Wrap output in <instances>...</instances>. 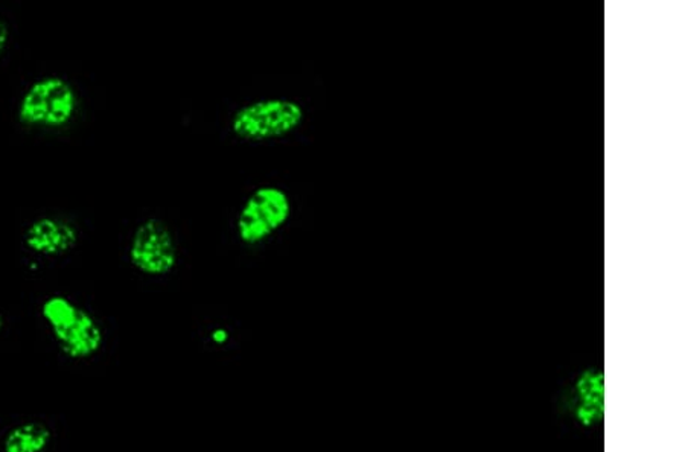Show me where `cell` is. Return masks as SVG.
<instances>
[{
	"instance_id": "1",
	"label": "cell",
	"mask_w": 685,
	"mask_h": 452,
	"mask_svg": "<svg viewBox=\"0 0 685 452\" xmlns=\"http://www.w3.org/2000/svg\"><path fill=\"white\" fill-rule=\"evenodd\" d=\"M42 317L58 348L70 360H90L101 352L105 334L100 321L69 297L63 294L47 297L42 305Z\"/></svg>"
},
{
	"instance_id": "7",
	"label": "cell",
	"mask_w": 685,
	"mask_h": 452,
	"mask_svg": "<svg viewBox=\"0 0 685 452\" xmlns=\"http://www.w3.org/2000/svg\"><path fill=\"white\" fill-rule=\"evenodd\" d=\"M80 234L69 219L60 216H41L26 227L23 242L38 257H65L77 247Z\"/></svg>"
},
{
	"instance_id": "3",
	"label": "cell",
	"mask_w": 685,
	"mask_h": 452,
	"mask_svg": "<svg viewBox=\"0 0 685 452\" xmlns=\"http://www.w3.org/2000/svg\"><path fill=\"white\" fill-rule=\"evenodd\" d=\"M303 121L305 109L301 102L290 98H263L236 110L231 129L247 143H267L293 135Z\"/></svg>"
},
{
	"instance_id": "10",
	"label": "cell",
	"mask_w": 685,
	"mask_h": 452,
	"mask_svg": "<svg viewBox=\"0 0 685 452\" xmlns=\"http://www.w3.org/2000/svg\"><path fill=\"white\" fill-rule=\"evenodd\" d=\"M228 338H231V334H228L227 329L224 328H216L211 334V341L216 346L227 344Z\"/></svg>"
},
{
	"instance_id": "4",
	"label": "cell",
	"mask_w": 685,
	"mask_h": 452,
	"mask_svg": "<svg viewBox=\"0 0 685 452\" xmlns=\"http://www.w3.org/2000/svg\"><path fill=\"white\" fill-rule=\"evenodd\" d=\"M293 202L289 192L274 184L256 188L236 218V235L246 246H258L273 237L290 222Z\"/></svg>"
},
{
	"instance_id": "6",
	"label": "cell",
	"mask_w": 685,
	"mask_h": 452,
	"mask_svg": "<svg viewBox=\"0 0 685 452\" xmlns=\"http://www.w3.org/2000/svg\"><path fill=\"white\" fill-rule=\"evenodd\" d=\"M564 408L579 427H600L606 415V380L600 365H589L574 376L564 396Z\"/></svg>"
},
{
	"instance_id": "11",
	"label": "cell",
	"mask_w": 685,
	"mask_h": 452,
	"mask_svg": "<svg viewBox=\"0 0 685 452\" xmlns=\"http://www.w3.org/2000/svg\"><path fill=\"white\" fill-rule=\"evenodd\" d=\"M3 329V317L2 314H0V332H2Z\"/></svg>"
},
{
	"instance_id": "9",
	"label": "cell",
	"mask_w": 685,
	"mask_h": 452,
	"mask_svg": "<svg viewBox=\"0 0 685 452\" xmlns=\"http://www.w3.org/2000/svg\"><path fill=\"white\" fill-rule=\"evenodd\" d=\"M10 26L5 22V19L0 15V60H2L3 55H5L8 45H10Z\"/></svg>"
},
{
	"instance_id": "5",
	"label": "cell",
	"mask_w": 685,
	"mask_h": 452,
	"mask_svg": "<svg viewBox=\"0 0 685 452\" xmlns=\"http://www.w3.org/2000/svg\"><path fill=\"white\" fill-rule=\"evenodd\" d=\"M128 259L145 276L164 278L172 273L179 262V249L168 224L159 218L142 222L133 231Z\"/></svg>"
},
{
	"instance_id": "8",
	"label": "cell",
	"mask_w": 685,
	"mask_h": 452,
	"mask_svg": "<svg viewBox=\"0 0 685 452\" xmlns=\"http://www.w3.org/2000/svg\"><path fill=\"white\" fill-rule=\"evenodd\" d=\"M53 442V431L43 422L19 423L8 430L3 438V452H46Z\"/></svg>"
},
{
	"instance_id": "2",
	"label": "cell",
	"mask_w": 685,
	"mask_h": 452,
	"mask_svg": "<svg viewBox=\"0 0 685 452\" xmlns=\"http://www.w3.org/2000/svg\"><path fill=\"white\" fill-rule=\"evenodd\" d=\"M77 90L60 75L38 78L19 101L18 120L25 127L58 129L74 121L78 112Z\"/></svg>"
}]
</instances>
